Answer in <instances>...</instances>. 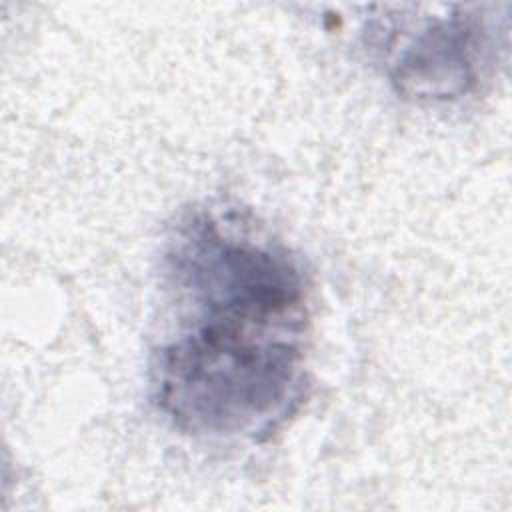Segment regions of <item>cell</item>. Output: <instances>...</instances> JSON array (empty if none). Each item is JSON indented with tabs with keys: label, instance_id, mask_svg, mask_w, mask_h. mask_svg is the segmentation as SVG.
<instances>
[{
	"label": "cell",
	"instance_id": "cell-1",
	"mask_svg": "<svg viewBox=\"0 0 512 512\" xmlns=\"http://www.w3.org/2000/svg\"><path fill=\"white\" fill-rule=\"evenodd\" d=\"M176 330L150 362L152 400L180 432L260 438L292 414L304 382L306 280L290 252L212 214L166 252Z\"/></svg>",
	"mask_w": 512,
	"mask_h": 512
},
{
	"label": "cell",
	"instance_id": "cell-2",
	"mask_svg": "<svg viewBox=\"0 0 512 512\" xmlns=\"http://www.w3.org/2000/svg\"><path fill=\"white\" fill-rule=\"evenodd\" d=\"M488 48V30L478 14L462 10L432 16L422 20L400 48H390L388 78L406 100H454L478 82Z\"/></svg>",
	"mask_w": 512,
	"mask_h": 512
}]
</instances>
